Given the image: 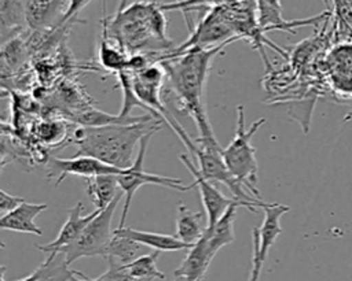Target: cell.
<instances>
[{"instance_id":"6da1fadb","label":"cell","mask_w":352,"mask_h":281,"mask_svg":"<svg viewBox=\"0 0 352 281\" xmlns=\"http://www.w3.org/2000/svg\"><path fill=\"white\" fill-rule=\"evenodd\" d=\"M230 42L232 41L212 48H190L179 53H166L158 58V62L165 67L166 77L170 81L176 97L197 125L199 132L197 140H216L204 108L202 95L213 58Z\"/></svg>"},{"instance_id":"7a4b0ae2","label":"cell","mask_w":352,"mask_h":281,"mask_svg":"<svg viewBox=\"0 0 352 281\" xmlns=\"http://www.w3.org/2000/svg\"><path fill=\"white\" fill-rule=\"evenodd\" d=\"M161 122L153 119L138 123L80 126L72 134L73 143L78 147L76 155H88L117 169H129L135 162V148L146 134L160 130Z\"/></svg>"},{"instance_id":"3957f363","label":"cell","mask_w":352,"mask_h":281,"mask_svg":"<svg viewBox=\"0 0 352 281\" xmlns=\"http://www.w3.org/2000/svg\"><path fill=\"white\" fill-rule=\"evenodd\" d=\"M265 118H258L257 121L252 122L249 127L245 125V107H236V125L234 138L230 144L221 149V156L231 171V174L249 191L252 196L261 200L260 192L257 189V159H256V149L252 145L250 140L256 134V132L265 123Z\"/></svg>"},{"instance_id":"277c9868","label":"cell","mask_w":352,"mask_h":281,"mask_svg":"<svg viewBox=\"0 0 352 281\" xmlns=\"http://www.w3.org/2000/svg\"><path fill=\"white\" fill-rule=\"evenodd\" d=\"M122 195L124 193L120 191L114 200L104 210L99 211L96 217L84 228L81 234L70 245L59 251L60 254H63L65 260L69 266L81 258H106L109 244L113 239L111 219Z\"/></svg>"},{"instance_id":"5b68a950","label":"cell","mask_w":352,"mask_h":281,"mask_svg":"<svg viewBox=\"0 0 352 281\" xmlns=\"http://www.w3.org/2000/svg\"><path fill=\"white\" fill-rule=\"evenodd\" d=\"M153 134L154 133H148L142 138V141L138 147V154H136L133 164L129 169H125V171L122 174L117 175L120 191L125 196V203H124V207H122L121 219H120V223H118L117 228H124L125 226V219L128 217V211H129V207H131L132 197L142 185L154 184V185H161V186H165V188H169V189L180 191V192L191 189V185L184 186L182 180H179V178L164 177V175H158V174L144 171V169H143L144 156H146L147 145H148Z\"/></svg>"},{"instance_id":"8992f818","label":"cell","mask_w":352,"mask_h":281,"mask_svg":"<svg viewBox=\"0 0 352 281\" xmlns=\"http://www.w3.org/2000/svg\"><path fill=\"white\" fill-rule=\"evenodd\" d=\"M180 160L182 163L187 167V170L191 173V175L194 177V182L191 184V189L192 188H198L199 195H201V201L204 206V210L206 212V228H212L216 225V222L226 214V211L232 207V206H239L243 207L246 210H249L250 212H256L257 208H263L267 201L264 200H241L236 197H227L224 196L213 184L212 181L206 180L198 170V167L194 164V162L186 155L182 154L180 155Z\"/></svg>"},{"instance_id":"52a82bcc","label":"cell","mask_w":352,"mask_h":281,"mask_svg":"<svg viewBox=\"0 0 352 281\" xmlns=\"http://www.w3.org/2000/svg\"><path fill=\"white\" fill-rule=\"evenodd\" d=\"M195 151L192 155L197 158L199 173L209 181H216L224 184L234 195V197L241 200H260L254 196L246 193L245 186L231 174L226 166L221 156V147L217 141L212 143H195ZM263 200V199H261Z\"/></svg>"},{"instance_id":"ba28073f","label":"cell","mask_w":352,"mask_h":281,"mask_svg":"<svg viewBox=\"0 0 352 281\" xmlns=\"http://www.w3.org/2000/svg\"><path fill=\"white\" fill-rule=\"evenodd\" d=\"M125 169H117L96 158L88 155H74L73 158H48L47 162V178H55V184L59 185L67 175H80L84 178L98 175H120Z\"/></svg>"},{"instance_id":"9c48e42d","label":"cell","mask_w":352,"mask_h":281,"mask_svg":"<svg viewBox=\"0 0 352 281\" xmlns=\"http://www.w3.org/2000/svg\"><path fill=\"white\" fill-rule=\"evenodd\" d=\"M264 211V219L260 228L252 229V241H253V251L258 255L260 260L264 263L267 259V255L278 239V236L282 233L280 226V218L283 214H286L290 207L280 204V203H270L261 208Z\"/></svg>"},{"instance_id":"30bf717a","label":"cell","mask_w":352,"mask_h":281,"mask_svg":"<svg viewBox=\"0 0 352 281\" xmlns=\"http://www.w3.org/2000/svg\"><path fill=\"white\" fill-rule=\"evenodd\" d=\"M84 210V206L81 201H78L76 206H73L72 208H69L67 211V219L65 221V223L62 225L58 236L55 237V240L41 245V244H36V248L47 252V254H59V251L67 245H70L84 230V228L96 217V214L100 210H94L91 214L88 215H81V211Z\"/></svg>"},{"instance_id":"8fae6325","label":"cell","mask_w":352,"mask_h":281,"mask_svg":"<svg viewBox=\"0 0 352 281\" xmlns=\"http://www.w3.org/2000/svg\"><path fill=\"white\" fill-rule=\"evenodd\" d=\"M70 0H45L26 3V22L34 32H43L62 26V19L67 11Z\"/></svg>"},{"instance_id":"7c38bea8","label":"cell","mask_w":352,"mask_h":281,"mask_svg":"<svg viewBox=\"0 0 352 281\" xmlns=\"http://www.w3.org/2000/svg\"><path fill=\"white\" fill-rule=\"evenodd\" d=\"M47 208L45 203H30L23 201L11 212L0 217V228L3 230L19 232V233H32L41 236V229L36 225V217Z\"/></svg>"},{"instance_id":"4fadbf2b","label":"cell","mask_w":352,"mask_h":281,"mask_svg":"<svg viewBox=\"0 0 352 281\" xmlns=\"http://www.w3.org/2000/svg\"><path fill=\"white\" fill-rule=\"evenodd\" d=\"M213 258L206 237L202 234V237L188 249L186 258L173 274L175 277H184L187 281H202Z\"/></svg>"},{"instance_id":"5bb4252c","label":"cell","mask_w":352,"mask_h":281,"mask_svg":"<svg viewBox=\"0 0 352 281\" xmlns=\"http://www.w3.org/2000/svg\"><path fill=\"white\" fill-rule=\"evenodd\" d=\"M116 236L126 237L129 240H133L147 248H151L154 251H165V252H173V251H182V249H190L192 245L187 244L182 240H179L176 236L165 234V233H155V232H146V230H138L133 228H117L114 230Z\"/></svg>"},{"instance_id":"9a60e30c","label":"cell","mask_w":352,"mask_h":281,"mask_svg":"<svg viewBox=\"0 0 352 281\" xmlns=\"http://www.w3.org/2000/svg\"><path fill=\"white\" fill-rule=\"evenodd\" d=\"M102 32H100V41L98 45V59L100 66L114 73L116 75L120 74L126 69L128 63V55L125 53V49L121 48L118 44H113V38L109 36V16L103 15L102 21Z\"/></svg>"},{"instance_id":"2e32d148","label":"cell","mask_w":352,"mask_h":281,"mask_svg":"<svg viewBox=\"0 0 352 281\" xmlns=\"http://www.w3.org/2000/svg\"><path fill=\"white\" fill-rule=\"evenodd\" d=\"M26 3L28 0H1L0 1V21H1V41L18 37L28 26L26 22Z\"/></svg>"},{"instance_id":"e0dca14e","label":"cell","mask_w":352,"mask_h":281,"mask_svg":"<svg viewBox=\"0 0 352 281\" xmlns=\"http://www.w3.org/2000/svg\"><path fill=\"white\" fill-rule=\"evenodd\" d=\"M239 206L230 207L226 214L216 222L214 226L206 228L204 236L206 237L210 254L214 256L223 247L231 244L235 239L234 236V221L236 217V208Z\"/></svg>"},{"instance_id":"ac0fdd59","label":"cell","mask_w":352,"mask_h":281,"mask_svg":"<svg viewBox=\"0 0 352 281\" xmlns=\"http://www.w3.org/2000/svg\"><path fill=\"white\" fill-rule=\"evenodd\" d=\"M85 180V192L91 197L95 210H104L118 195L117 189L118 180L117 175H98V177H88Z\"/></svg>"},{"instance_id":"d6986e66","label":"cell","mask_w":352,"mask_h":281,"mask_svg":"<svg viewBox=\"0 0 352 281\" xmlns=\"http://www.w3.org/2000/svg\"><path fill=\"white\" fill-rule=\"evenodd\" d=\"M204 218L202 211L192 212L183 203L177 204V217H176V237L187 244H195L204 234L205 228L201 222Z\"/></svg>"},{"instance_id":"ffe728a7","label":"cell","mask_w":352,"mask_h":281,"mask_svg":"<svg viewBox=\"0 0 352 281\" xmlns=\"http://www.w3.org/2000/svg\"><path fill=\"white\" fill-rule=\"evenodd\" d=\"M330 60L334 81L341 89L352 92V42L346 41L334 48Z\"/></svg>"},{"instance_id":"44dd1931","label":"cell","mask_w":352,"mask_h":281,"mask_svg":"<svg viewBox=\"0 0 352 281\" xmlns=\"http://www.w3.org/2000/svg\"><path fill=\"white\" fill-rule=\"evenodd\" d=\"M146 248L147 247H144L133 240H129V239L121 237V236H116L113 232V239L109 244L106 259L124 266V265L131 263L136 258L144 255Z\"/></svg>"},{"instance_id":"7402d4cb","label":"cell","mask_w":352,"mask_h":281,"mask_svg":"<svg viewBox=\"0 0 352 281\" xmlns=\"http://www.w3.org/2000/svg\"><path fill=\"white\" fill-rule=\"evenodd\" d=\"M160 254V251L147 252L131 263L124 265V269L135 281H153L155 278L165 280V274L157 267Z\"/></svg>"},{"instance_id":"603a6c76","label":"cell","mask_w":352,"mask_h":281,"mask_svg":"<svg viewBox=\"0 0 352 281\" xmlns=\"http://www.w3.org/2000/svg\"><path fill=\"white\" fill-rule=\"evenodd\" d=\"M40 277L37 281H70L77 270L70 269L63 254H50L38 266Z\"/></svg>"},{"instance_id":"cb8c5ba5","label":"cell","mask_w":352,"mask_h":281,"mask_svg":"<svg viewBox=\"0 0 352 281\" xmlns=\"http://www.w3.org/2000/svg\"><path fill=\"white\" fill-rule=\"evenodd\" d=\"M1 58H3V69L7 66L15 67L23 62L25 58V44L23 41L18 37H14L8 40L7 42L3 44L1 48Z\"/></svg>"},{"instance_id":"d4e9b609","label":"cell","mask_w":352,"mask_h":281,"mask_svg":"<svg viewBox=\"0 0 352 281\" xmlns=\"http://www.w3.org/2000/svg\"><path fill=\"white\" fill-rule=\"evenodd\" d=\"M109 262V269L99 276V281H135L124 269V266L107 260Z\"/></svg>"},{"instance_id":"484cf974","label":"cell","mask_w":352,"mask_h":281,"mask_svg":"<svg viewBox=\"0 0 352 281\" xmlns=\"http://www.w3.org/2000/svg\"><path fill=\"white\" fill-rule=\"evenodd\" d=\"M25 201L23 197L7 193L4 189L0 191V215H6Z\"/></svg>"},{"instance_id":"4316f807","label":"cell","mask_w":352,"mask_h":281,"mask_svg":"<svg viewBox=\"0 0 352 281\" xmlns=\"http://www.w3.org/2000/svg\"><path fill=\"white\" fill-rule=\"evenodd\" d=\"M263 265H264V263L260 260V258L257 256V254L253 252V256H252V270H250L249 281H258V277H260V271H261Z\"/></svg>"},{"instance_id":"83f0119b","label":"cell","mask_w":352,"mask_h":281,"mask_svg":"<svg viewBox=\"0 0 352 281\" xmlns=\"http://www.w3.org/2000/svg\"><path fill=\"white\" fill-rule=\"evenodd\" d=\"M4 271H6V267L3 266V267H1V281H7L6 277H4ZM38 277H40V269L37 267L32 274H29V276L21 278V280H16V281H37Z\"/></svg>"},{"instance_id":"f1b7e54d","label":"cell","mask_w":352,"mask_h":281,"mask_svg":"<svg viewBox=\"0 0 352 281\" xmlns=\"http://www.w3.org/2000/svg\"><path fill=\"white\" fill-rule=\"evenodd\" d=\"M70 281H99V277H96V278H88V277L84 276L81 271H77V273L72 277Z\"/></svg>"},{"instance_id":"f546056e","label":"cell","mask_w":352,"mask_h":281,"mask_svg":"<svg viewBox=\"0 0 352 281\" xmlns=\"http://www.w3.org/2000/svg\"><path fill=\"white\" fill-rule=\"evenodd\" d=\"M175 281H187L184 277H176V280Z\"/></svg>"},{"instance_id":"4dcf8cb0","label":"cell","mask_w":352,"mask_h":281,"mask_svg":"<svg viewBox=\"0 0 352 281\" xmlns=\"http://www.w3.org/2000/svg\"><path fill=\"white\" fill-rule=\"evenodd\" d=\"M34 1H45V0H34Z\"/></svg>"},{"instance_id":"1f68e13d","label":"cell","mask_w":352,"mask_h":281,"mask_svg":"<svg viewBox=\"0 0 352 281\" xmlns=\"http://www.w3.org/2000/svg\"><path fill=\"white\" fill-rule=\"evenodd\" d=\"M349 41H351V42H352V36H351V40H349Z\"/></svg>"}]
</instances>
